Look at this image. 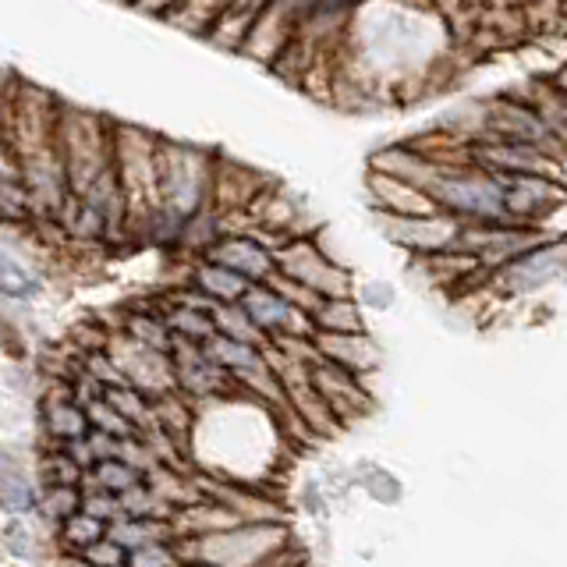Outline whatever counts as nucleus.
I'll return each mask as SVG.
<instances>
[{"label": "nucleus", "mask_w": 567, "mask_h": 567, "mask_svg": "<svg viewBox=\"0 0 567 567\" xmlns=\"http://www.w3.org/2000/svg\"><path fill=\"white\" fill-rule=\"evenodd\" d=\"M386 238L408 248L415 256H430L443 252V248H454L461 220L447 217V213H430V217H383Z\"/></svg>", "instance_id": "1a4fd4ad"}, {"label": "nucleus", "mask_w": 567, "mask_h": 567, "mask_svg": "<svg viewBox=\"0 0 567 567\" xmlns=\"http://www.w3.org/2000/svg\"><path fill=\"white\" fill-rule=\"evenodd\" d=\"M182 567H213V564H182Z\"/></svg>", "instance_id": "72a5a7b5"}, {"label": "nucleus", "mask_w": 567, "mask_h": 567, "mask_svg": "<svg viewBox=\"0 0 567 567\" xmlns=\"http://www.w3.org/2000/svg\"><path fill=\"white\" fill-rule=\"evenodd\" d=\"M274 274L298 280L319 298H351V274L309 238H288L274 248Z\"/></svg>", "instance_id": "39448f33"}, {"label": "nucleus", "mask_w": 567, "mask_h": 567, "mask_svg": "<svg viewBox=\"0 0 567 567\" xmlns=\"http://www.w3.org/2000/svg\"><path fill=\"white\" fill-rule=\"evenodd\" d=\"M284 532L280 522H238L224 532L199 539H182L177 560L182 564H213V567H259L266 560H274L280 554Z\"/></svg>", "instance_id": "f03ea898"}, {"label": "nucleus", "mask_w": 567, "mask_h": 567, "mask_svg": "<svg viewBox=\"0 0 567 567\" xmlns=\"http://www.w3.org/2000/svg\"><path fill=\"white\" fill-rule=\"evenodd\" d=\"M128 567H182L177 560V549H174V539H159V543H146L132 549L128 557H124Z\"/></svg>", "instance_id": "c756f323"}, {"label": "nucleus", "mask_w": 567, "mask_h": 567, "mask_svg": "<svg viewBox=\"0 0 567 567\" xmlns=\"http://www.w3.org/2000/svg\"><path fill=\"white\" fill-rule=\"evenodd\" d=\"M213 330L230 337V341H241V344H256V348L266 344V337L259 333V327L252 323V319L245 316V309L238 306V301L213 309Z\"/></svg>", "instance_id": "5701e85b"}, {"label": "nucleus", "mask_w": 567, "mask_h": 567, "mask_svg": "<svg viewBox=\"0 0 567 567\" xmlns=\"http://www.w3.org/2000/svg\"><path fill=\"white\" fill-rule=\"evenodd\" d=\"M124 549L111 539V536H103V539H96V543H89L85 549H79V560L85 564V567H117V564H124Z\"/></svg>", "instance_id": "2f4dec72"}, {"label": "nucleus", "mask_w": 567, "mask_h": 567, "mask_svg": "<svg viewBox=\"0 0 567 567\" xmlns=\"http://www.w3.org/2000/svg\"><path fill=\"white\" fill-rule=\"evenodd\" d=\"M50 522H64L82 507V489L79 486H47V496L40 501Z\"/></svg>", "instance_id": "7c9ffc66"}, {"label": "nucleus", "mask_w": 567, "mask_h": 567, "mask_svg": "<svg viewBox=\"0 0 567 567\" xmlns=\"http://www.w3.org/2000/svg\"><path fill=\"white\" fill-rule=\"evenodd\" d=\"M312 348L323 362L348 369L351 377H362L380 365V348L369 333H312Z\"/></svg>", "instance_id": "ddd939ff"}, {"label": "nucleus", "mask_w": 567, "mask_h": 567, "mask_svg": "<svg viewBox=\"0 0 567 567\" xmlns=\"http://www.w3.org/2000/svg\"><path fill=\"white\" fill-rule=\"evenodd\" d=\"M316 333H365L362 309L351 298H323L312 312Z\"/></svg>", "instance_id": "6ab92c4d"}, {"label": "nucleus", "mask_w": 567, "mask_h": 567, "mask_svg": "<svg viewBox=\"0 0 567 567\" xmlns=\"http://www.w3.org/2000/svg\"><path fill=\"white\" fill-rule=\"evenodd\" d=\"M156 195H159V209H167L171 217L188 220L195 213L206 209L209 199V177H213V156H203L192 146H167V142L156 138Z\"/></svg>", "instance_id": "20e7f679"}, {"label": "nucleus", "mask_w": 567, "mask_h": 567, "mask_svg": "<svg viewBox=\"0 0 567 567\" xmlns=\"http://www.w3.org/2000/svg\"><path fill=\"white\" fill-rule=\"evenodd\" d=\"M117 567H128V564H117Z\"/></svg>", "instance_id": "f704fd0d"}, {"label": "nucleus", "mask_w": 567, "mask_h": 567, "mask_svg": "<svg viewBox=\"0 0 567 567\" xmlns=\"http://www.w3.org/2000/svg\"><path fill=\"white\" fill-rule=\"evenodd\" d=\"M159 319H164V327L171 330V337H182V341H192V344H203L206 337L217 333V330H213V312L177 306V301H171V309Z\"/></svg>", "instance_id": "412c9836"}, {"label": "nucleus", "mask_w": 567, "mask_h": 567, "mask_svg": "<svg viewBox=\"0 0 567 567\" xmlns=\"http://www.w3.org/2000/svg\"><path fill=\"white\" fill-rule=\"evenodd\" d=\"M206 259L248 284H266L274 274V252L252 235H220L206 248Z\"/></svg>", "instance_id": "9d476101"}, {"label": "nucleus", "mask_w": 567, "mask_h": 567, "mask_svg": "<svg viewBox=\"0 0 567 567\" xmlns=\"http://www.w3.org/2000/svg\"><path fill=\"white\" fill-rule=\"evenodd\" d=\"M365 185H369V199L380 209V217H430V213H440L436 203L422 188L398 182V177L369 171Z\"/></svg>", "instance_id": "f8f14e48"}, {"label": "nucleus", "mask_w": 567, "mask_h": 567, "mask_svg": "<svg viewBox=\"0 0 567 567\" xmlns=\"http://www.w3.org/2000/svg\"><path fill=\"white\" fill-rule=\"evenodd\" d=\"M309 383H312L316 394L327 401V408H330L333 415H359V412H365L369 394H365V386L359 383V377H351L348 369L316 359L309 365Z\"/></svg>", "instance_id": "9b49d317"}, {"label": "nucleus", "mask_w": 567, "mask_h": 567, "mask_svg": "<svg viewBox=\"0 0 567 567\" xmlns=\"http://www.w3.org/2000/svg\"><path fill=\"white\" fill-rule=\"evenodd\" d=\"M43 475H47V486H79L85 468H79L61 447H50V454L43 457Z\"/></svg>", "instance_id": "c85d7f7f"}, {"label": "nucleus", "mask_w": 567, "mask_h": 567, "mask_svg": "<svg viewBox=\"0 0 567 567\" xmlns=\"http://www.w3.org/2000/svg\"><path fill=\"white\" fill-rule=\"evenodd\" d=\"M124 333L132 337L135 344H142V348H153V351H159V354H167V348H171V330L164 327V319L159 316H132L128 319V327H124Z\"/></svg>", "instance_id": "a878e982"}, {"label": "nucleus", "mask_w": 567, "mask_h": 567, "mask_svg": "<svg viewBox=\"0 0 567 567\" xmlns=\"http://www.w3.org/2000/svg\"><path fill=\"white\" fill-rule=\"evenodd\" d=\"M103 401L114 408V412L132 425L135 433L142 430H153V401L146 394H138L135 386L128 383H114V386H103Z\"/></svg>", "instance_id": "aec40b11"}, {"label": "nucleus", "mask_w": 567, "mask_h": 567, "mask_svg": "<svg viewBox=\"0 0 567 567\" xmlns=\"http://www.w3.org/2000/svg\"><path fill=\"white\" fill-rule=\"evenodd\" d=\"M564 274V238H546L543 245L496 266L493 284L504 295H536Z\"/></svg>", "instance_id": "423d86ee"}, {"label": "nucleus", "mask_w": 567, "mask_h": 567, "mask_svg": "<svg viewBox=\"0 0 567 567\" xmlns=\"http://www.w3.org/2000/svg\"><path fill=\"white\" fill-rule=\"evenodd\" d=\"M369 171L386 174V177H398V182H408L415 188H430L433 177L443 171L440 164H433L430 156L419 153V150H408V146H394V150H383L369 159Z\"/></svg>", "instance_id": "4468645a"}, {"label": "nucleus", "mask_w": 567, "mask_h": 567, "mask_svg": "<svg viewBox=\"0 0 567 567\" xmlns=\"http://www.w3.org/2000/svg\"><path fill=\"white\" fill-rule=\"evenodd\" d=\"M103 536H106V525L96 522V518H89L85 511H75L71 518L61 522V539H64V546L75 549V554H79V549H85L89 543L103 539Z\"/></svg>", "instance_id": "bb28decb"}, {"label": "nucleus", "mask_w": 567, "mask_h": 567, "mask_svg": "<svg viewBox=\"0 0 567 567\" xmlns=\"http://www.w3.org/2000/svg\"><path fill=\"white\" fill-rule=\"evenodd\" d=\"M192 288L206 295L209 301H217V306H230V301H238L248 288V280H241L238 274L224 270V266L203 259L195 266V277H192Z\"/></svg>", "instance_id": "f3484780"}, {"label": "nucleus", "mask_w": 567, "mask_h": 567, "mask_svg": "<svg viewBox=\"0 0 567 567\" xmlns=\"http://www.w3.org/2000/svg\"><path fill=\"white\" fill-rule=\"evenodd\" d=\"M0 507L8 514H29L40 507V493L29 486L25 475L18 472H4L0 475Z\"/></svg>", "instance_id": "393cba45"}, {"label": "nucleus", "mask_w": 567, "mask_h": 567, "mask_svg": "<svg viewBox=\"0 0 567 567\" xmlns=\"http://www.w3.org/2000/svg\"><path fill=\"white\" fill-rule=\"evenodd\" d=\"M61 390H53L43 404V422H47V433L53 436V447H61L68 440H79L89 433V422H85V412L71 401V386L68 383H58Z\"/></svg>", "instance_id": "2eb2a0df"}, {"label": "nucleus", "mask_w": 567, "mask_h": 567, "mask_svg": "<svg viewBox=\"0 0 567 567\" xmlns=\"http://www.w3.org/2000/svg\"><path fill=\"white\" fill-rule=\"evenodd\" d=\"M106 536H111L124 554H132V549L146 546V543H159V539H174V528L171 522H153V518H114L106 525Z\"/></svg>", "instance_id": "a211bd4d"}, {"label": "nucleus", "mask_w": 567, "mask_h": 567, "mask_svg": "<svg viewBox=\"0 0 567 567\" xmlns=\"http://www.w3.org/2000/svg\"><path fill=\"white\" fill-rule=\"evenodd\" d=\"M82 489V507L89 518H96L103 525H111L114 518H121V501L114 493H106V489H96V486H89V483H79Z\"/></svg>", "instance_id": "cd10ccee"}, {"label": "nucleus", "mask_w": 567, "mask_h": 567, "mask_svg": "<svg viewBox=\"0 0 567 567\" xmlns=\"http://www.w3.org/2000/svg\"><path fill=\"white\" fill-rule=\"evenodd\" d=\"M135 4L138 8H146V11H164V8H177V4H182V0H135Z\"/></svg>", "instance_id": "473e14b6"}, {"label": "nucleus", "mask_w": 567, "mask_h": 567, "mask_svg": "<svg viewBox=\"0 0 567 567\" xmlns=\"http://www.w3.org/2000/svg\"><path fill=\"white\" fill-rule=\"evenodd\" d=\"M425 195L436 203L440 213L461 224H511L504 217V185L496 174L478 171L475 164L443 167Z\"/></svg>", "instance_id": "7ed1b4c3"}, {"label": "nucleus", "mask_w": 567, "mask_h": 567, "mask_svg": "<svg viewBox=\"0 0 567 567\" xmlns=\"http://www.w3.org/2000/svg\"><path fill=\"white\" fill-rule=\"evenodd\" d=\"M40 277H35L29 266H22L11 256H0V298H14V301H25L40 295Z\"/></svg>", "instance_id": "b1692460"}, {"label": "nucleus", "mask_w": 567, "mask_h": 567, "mask_svg": "<svg viewBox=\"0 0 567 567\" xmlns=\"http://www.w3.org/2000/svg\"><path fill=\"white\" fill-rule=\"evenodd\" d=\"M206 359L224 369L227 377H238V372H248V369H262L266 359H262V348L256 344H241V341H230V337L224 333H213L206 337V341L199 344Z\"/></svg>", "instance_id": "dca6fc26"}, {"label": "nucleus", "mask_w": 567, "mask_h": 567, "mask_svg": "<svg viewBox=\"0 0 567 567\" xmlns=\"http://www.w3.org/2000/svg\"><path fill=\"white\" fill-rule=\"evenodd\" d=\"M238 306L245 316L259 327V333L270 341V337H312V319L306 312H298L288 306L270 284H248L245 295L238 298Z\"/></svg>", "instance_id": "6e6552de"}, {"label": "nucleus", "mask_w": 567, "mask_h": 567, "mask_svg": "<svg viewBox=\"0 0 567 567\" xmlns=\"http://www.w3.org/2000/svg\"><path fill=\"white\" fill-rule=\"evenodd\" d=\"M504 185V217L511 224L539 227L546 213H557L564 206V185L554 177L539 174H518V177H501Z\"/></svg>", "instance_id": "0eeeda50"}, {"label": "nucleus", "mask_w": 567, "mask_h": 567, "mask_svg": "<svg viewBox=\"0 0 567 567\" xmlns=\"http://www.w3.org/2000/svg\"><path fill=\"white\" fill-rule=\"evenodd\" d=\"M82 483L121 496V493H128L132 486L142 483V472H135L132 465H124L121 457H106V461H96V465L82 475Z\"/></svg>", "instance_id": "4be33fe9"}, {"label": "nucleus", "mask_w": 567, "mask_h": 567, "mask_svg": "<svg viewBox=\"0 0 567 567\" xmlns=\"http://www.w3.org/2000/svg\"><path fill=\"white\" fill-rule=\"evenodd\" d=\"M156 138L132 124H111V164L124 203V227L153 224L159 209L156 195Z\"/></svg>", "instance_id": "f257e3e1"}]
</instances>
